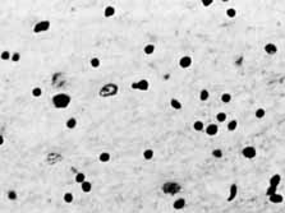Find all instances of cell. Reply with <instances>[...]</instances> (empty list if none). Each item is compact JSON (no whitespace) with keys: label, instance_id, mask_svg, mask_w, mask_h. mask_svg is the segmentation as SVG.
<instances>
[{"label":"cell","instance_id":"obj_30","mask_svg":"<svg viewBox=\"0 0 285 213\" xmlns=\"http://www.w3.org/2000/svg\"><path fill=\"white\" fill-rule=\"evenodd\" d=\"M10 57H12V54L9 52V51H3L1 54H0V59L1 60H4V61H6V60H10Z\"/></svg>","mask_w":285,"mask_h":213},{"label":"cell","instance_id":"obj_14","mask_svg":"<svg viewBox=\"0 0 285 213\" xmlns=\"http://www.w3.org/2000/svg\"><path fill=\"white\" fill-rule=\"evenodd\" d=\"M114 14H115V8L113 5H107L105 8V10H104V15H105V18H110V17H113Z\"/></svg>","mask_w":285,"mask_h":213},{"label":"cell","instance_id":"obj_19","mask_svg":"<svg viewBox=\"0 0 285 213\" xmlns=\"http://www.w3.org/2000/svg\"><path fill=\"white\" fill-rule=\"evenodd\" d=\"M193 129L196 131H202L205 130V124H203L201 120H196V121L193 123Z\"/></svg>","mask_w":285,"mask_h":213},{"label":"cell","instance_id":"obj_38","mask_svg":"<svg viewBox=\"0 0 285 213\" xmlns=\"http://www.w3.org/2000/svg\"><path fill=\"white\" fill-rule=\"evenodd\" d=\"M130 88H132V90H136V91H138V86H137V82H133L132 84H130Z\"/></svg>","mask_w":285,"mask_h":213},{"label":"cell","instance_id":"obj_16","mask_svg":"<svg viewBox=\"0 0 285 213\" xmlns=\"http://www.w3.org/2000/svg\"><path fill=\"white\" fill-rule=\"evenodd\" d=\"M99 160H100V162H102V164H106V162H109L111 160V156H110L109 152H102V153H100Z\"/></svg>","mask_w":285,"mask_h":213},{"label":"cell","instance_id":"obj_20","mask_svg":"<svg viewBox=\"0 0 285 213\" xmlns=\"http://www.w3.org/2000/svg\"><path fill=\"white\" fill-rule=\"evenodd\" d=\"M65 126H67L68 129H74V128L77 126V119L76 118H69L67 120V123H65Z\"/></svg>","mask_w":285,"mask_h":213},{"label":"cell","instance_id":"obj_18","mask_svg":"<svg viewBox=\"0 0 285 213\" xmlns=\"http://www.w3.org/2000/svg\"><path fill=\"white\" fill-rule=\"evenodd\" d=\"M81 188H82V191L83 193H90L92 190V184L90 183V181H83L82 184H81Z\"/></svg>","mask_w":285,"mask_h":213},{"label":"cell","instance_id":"obj_1","mask_svg":"<svg viewBox=\"0 0 285 213\" xmlns=\"http://www.w3.org/2000/svg\"><path fill=\"white\" fill-rule=\"evenodd\" d=\"M72 98L67 93H58L53 97V105L56 108H67L71 103Z\"/></svg>","mask_w":285,"mask_h":213},{"label":"cell","instance_id":"obj_29","mask_svg":"<svg viewBox=\"0 0 285 213\" xmlns=\"http://www.w3.org/2000/svg\"><path fill=\"white\" fill-rule=\"evenodd\" d=\"M90 64H91L92 68H99L100 64H101V60H100L99 57H92L91 61H90Z\"/></svg>","mask_w":285,"mask_h":213},{"label":"cell","instance_id":"obj_12","mask_svg":"<svg viewBox=\"0 0 285 213\" xmlns=\"http://www.w3.org/2000/svg\"><path fill=\"white\" fill-rule=\"evenodd\" d=\"M268 199H270V202L274 203V204H280V203L284 202V197L281 194H279V193H276V194L268 197Z\"/></svg>","mask_w":285,"mask_h":213},{"label":"cell","instance_id":"obj_32","mask_svg":"<svg viewBox=\"0 0 285 213\" xmlns=\"http://www.w3.org/2000/svg\"><path fill=\"white\" fill-rule=\"evenodd\" d=\"M221 101L224 103H229L230 101H232V95L230 93H222L221 95Z\"/></svg>","mask_w":285,"mask_h":213},{"label":"cell","instance_id":"obj_4","mask_svg":"<svg viewBox=\"0 0 285 213\" xmlns=\"http://www.w3.org/2000/svg\"><path fill=\"white\" fill-rule=\"evenodd\" d=\"M50 26H51V23H50L49 21H41L35 24L33 27V32L35 33H42V32H46V31L50 29Z\"/></svg>","mask_w":285,"mask_h":213},{"label":"cell","instance_id":"obj_37","mask_svg":"<svg viewBox=\"0 0 285 213\" xmlns=\"http://www.w3.org/2000/svg\"><path fill=\"white\" fill-rule=\"evenodd\" d=\"M212 3H214V0H203V1H202V5H203V6H210Z\"/></svg>","mask_w":285,"mask_h":213},{"label":"cell","instance_id":"obj_15","mask_svg":"<svg viewBox=\"0 0 285 213\" xmlns=\"http://www.w3.org/2000/svg\"><path fill=\"white\" fill-rule=\"evenodd\" d=\"M155 49L156 47H155V45H153V44H147L143 47V52L146 54V55H152V54L155 52Z\"/></svg>","mask_w":285,"mask_h":213},{"label":"cell","instance_id":"obj_11","mask_svg":"<svg viewBox=\"0 0 285 213\" xmlns=\"http://www.w3.org/2000/svg\"><path fill=\"white\" fill-rule=\"evenodd\" d=\"M137 86H138V91L146 92V91H148V88H150V83H148L147 79H141L137 82Z\"/></svg>","mask_w":285,"mask_h":213},{"label":"cell","instance_id":"obj_24","mask_svg":"<svg viewBox=\"0 0 285 213\" xmlns=\"http://www.w3.org/2000/svg\"><path fill=\"white\" fill-rule=\"evenodd\" d=\"M74 180H76V183H78V184H82L83 181H86V175H84L83 172H78V174H77V175H76Z\"/></svg>","mask_w":285,"mask_h":213},{"label":"cell","instance_id":"obj_2","mask_svg":"<svg viewBox=\"0 0 285 213\" xmlns=\"http://www.w3.org/2000/svg\"><path fill=\"white\" fill-rule=\"evenodd\" d=\"M118 91H119V88H118V86L117 84H114V83H107V84H105L101 90H100V92H99V95L101 96V97H111V96H115L118 93Z\"/></svg>","mask_w":285,"mask_h":213},{"label":"cell","instance_id":"obj_31","mask_svg":"<svg viewBox=\"0 0 285 213\" xmlns=\"http://www.w3.org/2000/svg\"><path fill=\"white\" fill-rule=\"evenodd\" d=\"M265 115H266L265 108H257V110H256V118L257 119H263Z\"/></svg>","mask_w":285,"mask_h":213},{"label":"cell","instance_id":"obj_9","mask_svg":"<svg viewBox=\"0 0 285 213\" xmlns=\"http://www.w3.org/2000/svg\"><path fill=\"white\" fill-rule=\"evenodd\" d=\"M186 204H187L186 199H184V198H178V199L174 200V203H173V208L176 209V211H180V209H183V208L186 207Z\"/></svg>","mask_w":285,"mask_h":213},{"label":"cell","instance_id":"obj_10","mask_svg":"<svg viewBox=\"0 0 285 213\" xmlns=\"http://www.w3.org/2000/svg\"><path fill=\"white\" fill-rule=\"evenodd\" d=\"M263 50L266 54H268V55H274V54L278 52V46H276L275 44H266Z\"/></svg>","mask_w":285,"mask_h":213},{"label":"cell","instance_id":"obj_6","mask_svg":"<svg viewBox=\"0 0 285 213\" xmlns=\"http://www.w3.org/2000/svg\"><path fill=\"white\" fill-rule=\"evenodd\" d=\"M192 65V57L188 55H184L179 59V67L182 69H188Z\"/></svg>","mask_w":285,"mask_h":213},{"label":"cell","instance_id":"obj_7","mask_svg":"<svg viewBox=\"0 0 285 213\" xmlns=\"http://www.w3.org/2000/svg\"><path fill=\"white\" fill-rule=\"evenodd\" d=\"M205 131H206L207 135H210V137L217 135V133H219V125H216V124H209V125L205 128Z\"/></svg>","mask_w":285,"mask_h":213},{"label":"cell","instance_id":"obj_27","mask_svg":"<svg viewBox=\"0 0 285 213\" xmlns=\"http://www.w3.org/2000/svg\"><path fill=\"white\" fill-rule=\"evenodd\" d=\"M31 95L33 96V97H41V95H42V90H41V87H35V88H32V92H31Z\"/></svg>","mask_w":285,"mask_h":213},{"label":"cell","instance_id":"obj_17","mask_svg":"<svg viewBox=\"0 0 285 213\" xmlns=\"http://www.w3.org/2000/svg\"><path fill=\"white\" fill-rule=\"evenodd\" d=\"M170 106H171L173 108H174V110H182V107H183L182 102L178 101L176 98H171V100H170Z\"/></svg>","mask_w":285,"mask_h":213},{"label":"cell","instance_id":"obj_13","mask_svg":"<svg viewBox=\"0 0 285 213\" xmlns=\"http://www.w3.org/2000/svg\"><path fill=\"white\" fill-rule=\"evenodd\" d=\"M280 183H281V176H280L279 174L271 176V179H270V185H271V186H279Z\"/></svg>","mask_w":285,"mask_h":213},{"label":"cell","instance_id":"obj_5","mask_svg":"<svg viewBox=\"0 0 285 213\" xmlns=\"http://www.w3.org/2000/svg\"><path fill=\"white\" fill-rule=\"evenodd\" d=\"M242 154H243V157H244V158H247V160H252V158H255V157H256L257 152H256V148H255V147L247 146V147H244V148L242 149Z\"/></svg>","mask_w":285,"mask_h":213},{"label":"cell","instance_id":"obj_39","mask_svg":"<svg viewBox=\"0 0 285 213\" xmlns=\"http://www.w3.org/2000/svg\"><path fill=\"white\" fill-rule=\"evenodd\" d=\"M3 144H4V137L0 135V146H3Z\"/></svg>","mask_w":285,"mask_h":213},{"label":"cell","instance_id":"obj_25","mask_svg":"<svg viewBox=\"0 0 285 213\" xmlns=\"http://www.w3.org/2000/svg\"><path fill=\"white\" fill-rule=\"evenodd\" d=\"M63 199H64V202H65V203H68V204H69V203H72V202H73V199H74V197H73L72 193L67 191V193H64Z\"/></svg>","mask_w":285,"mask_h":213},{"label":"cell","instance_id":"obj_22","mask_svg":"<svg viewBox=\"0 0 285 213\" xmlns=\"http://www.w3.org/2000/svg\"><path fill=\"white\" fill-rule=\"evenodd\" d=\"M143 158H145V160H147V161L152 160V158H153V151L151 148L145 149L143 151Z\"/></svg>","mask_w":285,"mask_h":213},{"label":"cell","instance_id":"obj_34","mask_svg":"<svg viewBox=\"0 0 285 213\" xmlns=\"http://www.w3.org/2000/svg\"><path fill=\"white\" fill-rule=\"evenodd\" d=\"M10 60L13 61V63H18V61L21 60V54H19V52H13V54H12Z\"/></svg>","mask_w":285,"mask_h":213},{"label":"cell","instance_id":"obj_23","mask_svg":"<svg viewBox=\"0 0 285 213\" xmlns=\"http://www.w3.org/2000/svg\"><path fill=\"white\" fill-rule=\"evenodd\" d=\"M226 119H228V115H226L225 112H217V114H216L217 123H225Z\"/></svg>","mask_w":285,"mask_h":213},{"label":"cell","instance_id":"obj_33","mask_svg":"<svg viewBox=\"0 0 285 213\" xmlns=\"http://www.w3.org/2000/svg\"><path fill=\"white\" fill-rule=\"evenodd\" d=\"M226 15H228L229 18H235V15H237V10L234 9V8H229V9H226Z\"/></svg>","mask_w":285,"mask_h":213},{"label":"cell","instance_id":"obj_28","mask_svg":"<svg viewBox=\"0 0 285 213\" xmlns=\"http://www.w3.org/2000/svg\"><path fill=\"white\" fill-rule=\"evenodd\" d=\"M278 193V186H268L267 189H266V195L267 197H271V195H274V194H276Z\"/></svg>","mask_w":285,"mask_h":213},{"label":"cell","instance_id":"obj_36","mask_svg":"<svg viewBox=\"0 0 285 213\" xmlns=\"http://www.w3.org/2000/svg\"><path fill=\"white\" fill-rule=\"evenodd\" d=\"M212 156H214L215 158H221V157H222V151H221V149H219V148L214 149V151H212Z\"/></svg>","mask_w":285,"mask_h":213},{"label":"cell","instance_id":"obj_21","mask_svg":"<svg viewBox=\"0 0 285 213\" xmlns=\"http://www.w3.org/2000/svg\"><path fill=\"white\" fill-rule=\"evenodd\" d=\"M209 98H210V92L207 90H202L201 92H199V100H201L202 102H206Z\"/></svg>","mask_w":285,"mask_h":213},{"label":"cell","instance_id":"obj_8","mask_svg":"<svg viewBox=\"0 0 285 213\" xmlns=\"http://www.w3.org/2000/svg\"><path fill=\"white\" fill-rule=\"evenodd\" d=\"M237 195H238V185L237 184H232L230 185V190H229V197H228V202L230 203V202H233L234 199L237 198Z\"/></svg>","mask_w":285,"mask_h":213},{"label":"cell","instance_id":"obj_3","mask_svg":"<svg viewBox=\"0 0 285 213\" xmlns=\"http://www.w3.org/2000/svg\"><path fill=\"white\" fill-rule=\"evenodd\" d=\"M180 190V185L178 183H165L163 185V191L166 194H175Z\"/></svg>","mask_w":285,"mask_h":213},{"label":"cell","instance_id":"obj_26","mask_svg":"<svg viewBox=\"0 0 285 213\" xmlns=\"http://www.w3.org/2000/svg\"><path fill=\"white\" fill-rule=\"evenodd\" d=\"M238 128V121L237 120H230L228 123V130L229 131H234Z\"/></svg>","mask_w":285,"mask_h":213},{"label":"cell","instance_id":"obj_35","mask_svg":"<svg viewBox=\"0 0 285 213\" xmlns=\"http://www.w3.org/2000/svg\"><path fill=\"white\" fill-rule=\"evenodd\" d=\"M17 198H18V194L15 190H10L9 193H8V199L9 200H15Z\"/></svg>","mask_w":285,"mask_h":213}]
</instances>
